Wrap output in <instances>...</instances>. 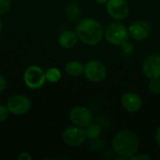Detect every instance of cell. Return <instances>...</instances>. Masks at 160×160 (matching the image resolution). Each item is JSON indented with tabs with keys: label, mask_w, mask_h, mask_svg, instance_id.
Wrapping results in <instances>:
<instances>
[{
	"label": "cell",
	"mask_w": 160,
	"mask_h": 160,
	"mask_svg": "<svg viewBox=\"0 0 160 160\" xmlns=\"http://www.w3.org/2000/svg\"><path fill=\"white\" fill-rule=\"evenodd\" d=\"M83 67L84 66L79 61H70L67 63L65 67V70L69 76L77 77L83 73Z\"/></svg>",
	"instance_id": "cell-14"
},
{
	"label": "cell",
	"mask_w": 160,
	"mask_h": 160,
	"mask_svg": "<svg viewBox=\"0 0 160 160\" xmlns=\"http://www.w3.org/2000/svg\"><path fill=\"white\" fill-rule=\"evenodd\" d=\"M155 139H156V142H157L158 145H159L160 146V127L158 128V130H157V132H156V137H155Z\"/></svg>",
	"instance_id": "cell-23"
},
{
	"label": "cell",
	"mask_w": 160,
	"mask_h": 160,
	"mask_svg": "<svg viewBox=\"0 0 160 160\" xmlns=\"http://www.w3.org/2000/svg\"><path fill=\"white\" fill-rule=\"evenodd\" d=\"M78 36L75 31L67 30L61 33L58 38V43L63 49H72L78 42Z\"/></svg>",
	"instance_id": "cell-13"
},
{
	"label": "cell",
	"mask_w": 160,
	"mask_h": 160,
	"mask_svg": "<svg viewBox=\"0 0 160 160\" xmlns=\"http://www.w3.org/2000/svg\"><path fill=\"white\" fill-rule=\"evenodd\" d=\"M1 30H2V22L0 20V32H1Z\"/></svg>",
	"instance_id": "cell-25"
},
{
	"label": "cell",
	"mask_w": 160,
	"mask_h": 160,
	"mask_svg": "<svg viewBox=\"0 0 160 160\" xmlns=\"http://www.w3.org/2000/svg\"><path fill=\"white\" fill-rule=\"evenodd\" d=\"M7 87V81L3 75L0 74V93H2Z\"/></svg>",
	"instance_id": "cell-22"
},
{
	"label": "cell",
	"mask_w": 160,
	"mask_h": 160,
	"mask_svg": "<svg viewBox=\"0 0 160 160\" xmlns=\"http://www.w3.org/2000/svg\"><path fill=\"white\" fill-rule=\"evenodd\" d=\"M107 11L114 20H123L129 13V7L126 0H108Z\"/></svg>",
	"instance_id": "cell-9"
},
{
	"label": "cell",
	"mask_w": 160,
	"mask_h": 160,
	"mask_svg": "<svg viewBox=\"0 0 160 160\" xmlns=\"http://www.w3.org/2000/svg\"><path fill=\"white\" fill-rule=\"evenodd\" d=\"M11 7V0H0V15L5 14Z\"/></svg>",
	"instance_id": "cell-18"
},
{
	"label": "cell",
	"mask_w": 160,
	"mask_h": 160,
	"mask_svg": "<svg viewBox=\"0 0 160 160\" xmlns=\"http://www.w3.org/2000/svg\"><path fill=\"white\" fill-rule=\"evenodd\" d=\"M128 32L136 40H143L149 37L151 33V25L146 21H137L129 26Z\"/></svg>",
	"instance_id": "cell-11"
},
{
	"label": "cell",
	"mask_w": 160,
	"mask_h": 160,
	"mask_svg": "<svg viewBox=\"0 0 160 160\" xmlns=\"http://www.w3.org/2000/svg\"><path fill=\"white\" fill-rule=\"evenodd\" d=\"M62 76L61 71L57 68H50L45 71L46 81L50 82H57L60 81Z\"/></svg>",
	"instance_id": "cell-16"
},
{
	"label": "cell",
	"mask_w": 160,
	"mask_h": 160,
	"mask_svg": "<svg viewBox=\"0 0 160 160\" xmlns=\"http://www.w3.org/2000/svg\"><path fill=\"white\" fill-rule=\"evenodd\" d=\"M123 108L129 112H136L142 108V98L135 93H126L121 98Z\"/></svg>",
	"instance_id": "cell-12"
},
{
	"label": "cell",
	"mask_w": 160,
	"mask_h": 160,
	"mask_svg": "<svg viewBox=\"0 0 160 160\" xmlns=\"http://www.w3.org/2000/svg\"><path fill=\"white\" fill-rule=\"evenodd\" d=\"M142 72L149 79L160 78V54H150L144 59Z\"/></svg>",
	"instance_id": "cell-10"
},
{
	"label": "cell",
	"mask_w": 160,
	"mask_h": 160,
	"mask_svg": "<svg viewBox=\"0 0 160 160\" xmlns=\"http://www.w3.org/2000/svg\"><path fill=\"white\" fill-rule=\"evenodd\" d=\"M104 36L109 43L119 46L128 41L129 32L123 23L114 22L107 26Z\"/></svg>",
	"instance_id": "cell-3"
},
{
	"label": "cell",
	"mask_w": 160,
	"mask_h": 160,
	"mask_svg": "<svg viewBox=\"0 0 160 160\" xmlns=\"http://www.w3.org/2000/svg\"><path fill=\"white\" fill-rule=\"evenodd\" d=\"M62 139L64 142L71 147L82 145L87 139L84 129L77 126H71L67 128L62 133Z\"/></svg>",
	"instance_id": "cell-7"
},
{
	"label": "cell",
	"mask_w": 160,
	"mask_h": 160,
	"mask_svg": "<svg viewBox=\"0 0 160 160\" xmlns=\"http://www.w3.org/2000/svg\"><path fill=\"white\" fill-rule=\"evenodd\" d=\"M7 107L10 113L14 115H23L30 111L31 101L23 95H14L8 98Z\"/></svg>",
	"instance_id": "cell-6"
},
{
	"label": "cell",
	"mask_w": 160,
	"mask_h": 160,
	"mask_svg": "<svg viewBox=\"0 0 160 160\" xmlns=\"http://www.w3.org/2000/svg\"><path fill=\"white\" fill-rule=\"evenodd\" d=\"M75 32L79 40L87 45L98 44L104 36V31L101 24L91 18H85L82 20L76 26Z\"/></svg>",
	"instance_id": "cell-1"
},
{
	"label": "cell",
	"mask_w": 160,
	"mask_h": 160,
	"mask_svg": "<svg viewBox=\"0 0 160 160\" xmlns=\"http://www.w3.org/2000/svg\"><path fill=\"white\" fill-rule=\"evenodd\" d=\"M130 159H134V160H141V159H151V158L149 157V156H147V155H145V154H138V155H136V154H134L131 158H130Z\"/></svg>",
	"instance_id": "cell-20"
},
{
	"label": "cell",
	"mask_w": 160,
	"mask_h": 160,
	"mask_svg": "<svg viewBox=\"0 0 160 160\" xmlns=\"http://www.w3.org/2000/svg\"><path fill=\"white\" fill-rule=\"evenodd\" d=\"M33 158L26 152H22L18 156V160H32Z\"/></svg>",
	"instance_id": "cell-21"
},
{
	"label": "cell",
	"mask_w": 160,
	"mask_h": 160,
	"mask_svg": "<svg viewBox=\"0 0 160 160\" xmlns=\"http://www.w3.org/2000/svg\"><path fill=\"white\" fill-rule=\"evenodd\" d=\"M85 132V136L87 139L90 140H95L97 138H98L102 132V128L98 125V124H90L89 126H87L84 129Z\"/></svg>",
	"instance_id": "cell-15"
},
{
	"label": "cell",
	"mask_w": 160,
	"mask_h": 160,
	"mask_svg": "<svg viewBox=\"0 0 160 160\" xmlns=\"http://www.w3.org/2000/svg\"><path fill=\"white\" fill-rule=\"evenodd\" d=\"M69 119L74 126L83 128L93 122V114L85 107H74L69 112Z\"/></svg>",
	"instance_id": "cell-8"
},
{
	"label": "cell",
	"mask_w": 160,
	"mask_h": 160,
	"mask_svg": "<svg viewBox=\"0 0 160 160\" xmlns=\"http://www.w3.org/2000/svg\"><path fill=\"white\" fill-rule=\"evenodd\" d=\"M83 73L88 81L92 82H100L105 80L107 69L100 61L90 60L84 65Z\"/></svg>",
	"instance_id": "cell-5"
},
{
	"label": "cell",
	"mask_w": 160,
	"mask_h": 160,
	"mask_svg": "<svg viewBox=\"0 0 160 160\" xmlns=\"http://www.w3.org/2000/svg\"><path fill=\"white\" fill-rule=\"evenodd\" d=\"M23 82L25 85L32 90L39 89L45 84V72L38 66H29L23 72Z\"/></svg>",
	"instance_id": "cell-4"
},
{
	"label": "cell",
	"mask_w": 160,
	"mask_h": 160,
	"mask_svg": "<svg viewBox=\"0 0 160 160\" xmlns=\"http://www.w3.org/2000/svg\"><path fill=\"white\" fill-rule=\"evenodd\" d=\"M148 89L149 91L154 94V95H158L160 94V79L159 78H153L151 79L149 85H148Z\"/></svg>",
	"instance_id": "cell-17"
},
{
	"label": "cell",
	"mask_w": 160,
	"mask_h": 160,
	"mask_svg": "<svg viewBox=\"0 0 160 160\" xmlns=\"http://www.w3.org/2000/svg\"><path fill=\"white\" fill-rule=\"evenodd\" d=\"M96 2L97 3H98V4H107V2H108V0H96Z\"/></svg>",
	"instance_id": "cell-24"
},
{
	"label": "cell",
	"mask_w": 160,
	"mask_h": 160,
	"mask_svg": "<svg viewBox=\"0 0 160 160\" xmlns=\"http://www.w3.org/2000/svg\"><path fill=\"white\" fill-rule=\"evenodd\" d=\"M140 142L135 133L129 130L118 132L112 139V146L113 151L122 157L130 158L139 150Z\"/></svg>",
	"instance_id": "cell-2"
},
{
	"label": "cell",
	"mask_w": 160,
	"mask_h": 160,
	"mask_svg": "<svg viewBox=\"0 0 160 160\" xmlns=\"http://www.w3.org/2000/svg\"><path fill=\"white\" fill-rule=\"evenodd\" d=\"M9 111L7 105H0V122H4L9 116Z\"/></svg>",
	"instance_id": "cell-19"
}]
</instances>
